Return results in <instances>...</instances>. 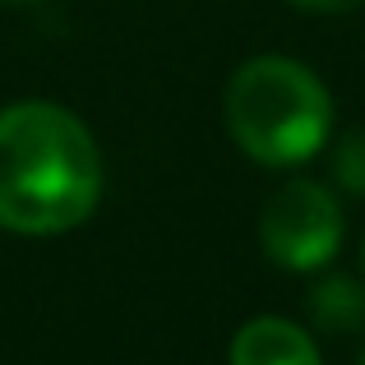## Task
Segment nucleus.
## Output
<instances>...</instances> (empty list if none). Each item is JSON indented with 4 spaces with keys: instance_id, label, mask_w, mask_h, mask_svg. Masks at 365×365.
<instances>
[{
    "instance_id": "5",
    "label": "nucleus",
    "mask_w": 365,
    "mask_h": 365,
    "mask_svg": "<svg viewBox=\"0 0 365 365\" xmlns=\"http://www.w3.org/2000/svg\"><path fill=\"white\" fill-rule=\"evenodd\" d=\"M310 314L319 329H333V333H351L365 324V292L351 277L333 273L324 282L310 287Z\"/></svg>"
},
{
    "instance_id": "6",
    "label": "nucleus",
    "mask_w": 365,
    "mask_h": 365,
    "mask_svg": "<svg viewBox=\"0 0 365 365\" xmlns=\"http://www.w3.org/2000/svg\"><path fill=\"white\" fill-rule=\"evenodd\" d=\"M333 171H338V180L347 190H356L365 195V134H351L347 143L338 148V162H333Z\"/></svg>"
},
{
    "instance_id": "2",
    "label": "nucleus",
    "mask_w": 365,
    "mask_h": 365,
    "mask_svg": "<svg viewBox=\"0 0 365 365\" xmlns=\"http://www.w3.org/2000/svg\"><path fill=\"white\" fill-rule=\"evenodd\" d=\"M227 130L264 167H301L333 130V98L292 56H255L227 83Z\"/></svg>"
},
{
    "instance_id": "4",
    "label": "nucleus",
    "mask_w": 365,
    "mask_h": 365,
    "mask_svg": "<svg viewBox=\"0 0 365 365\" xmlns=\"http://www.w3.org/2000/svg\"><path fill=\"white\" fill-rule=\"evenodd\" d=\"M232 365H324L314 338L292 319L259 314L236 329L232 338Z\"/></svg>"
},
{
    "instance_id": "8",
    "label": "nucleus",
    "mask_w": 365,
    "mask_h": 365,
    "mask_svg": "<svg viewBox=\"0 0 365 365\" xmlns=\"http://www.w3.org/2000/svg\"><path fill=\"white\" fill-rule=\"evenodd\" d=\"M356 365H365V351H361V361H356Z\"/></svg>"
},
{
    "instance_id": "1",
    "label": "nucleus",
    "mask_w": 365,
    "mask_h": 365,
    "mask_svg": "<svg viewBox=\"0 0 365 365\" xmlns=\"http://www.w3.org/2000/svg\"><path fill=\"white\" fill-rule=\"evenodd\" d=\"M102 199V153L79 116L56 102L0 111V227L61 236L88 222Z\"/></svg>"
},
{
    "instance_id": "7",
    "label": "nucleus",
    "mask_w": 365,
    "mask_h": 365,
    "mask_svg": "<svg viewBox=\"0 0 365 365\" xmlns=\"http://www.w3.org/2000/svg\"><path fill=\"white\" fill-rule=\"evenodd\" d=\"M296 9H310V14H351V9H361L365 0H292Z\"/></svg>"
},
{
    "instance_id": "3",
    "label": "nucleus",
    "mask_w": 365,
    "mask_h": 365,
    "mask_svg": "<svg viewBox=\"0 0 365 365\" xmlns=\"http://www.w3.org/2000/svg\"><path fill=\"white\" fill-rule=\"evenodd\" d=\"M342 204L324 180H287L273 190L259 217V241L264 255L277 268L292 273H314L324 268L342 245Z\"/></svg>"
}]
</instances>
